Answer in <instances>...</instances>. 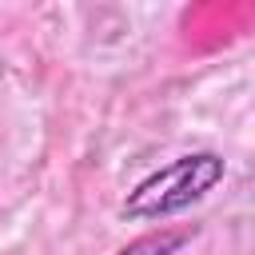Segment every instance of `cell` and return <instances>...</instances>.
<instances>
[{
    "label": "cell",
    "mask_w": 255,
    "mask_h": 255,
    "mask_svg": "<svg viewBox=\"0 0 255 255\" xmlns=\"http://www.w3.org/2000/svg\"><path fill=\"white\" fill-rule=\"evenodd\" d=\"M183 243H191V231H171V227H163V231L139 235L135 243L120 247L116 255H175V251H179Z\"/></svg>",
    "instance_id": "obj_2"
},
{
    "label": "cell",
    "mask_w": 255,
    "mask_h": 255,
    "mask_svg": "<svg viewBox=\"0 0 255 255\" xmlns=\"http://www.w3.org/2000/svg\"><path fill=\"white\" fill-rule=\"evenodd\" d=\"M227 163L219 151H187L147 179H139L124 199V219H167L199 203L215 183H223Z\"/></svg>",
    "instance_id": "obj_1"
}]
</instances>
